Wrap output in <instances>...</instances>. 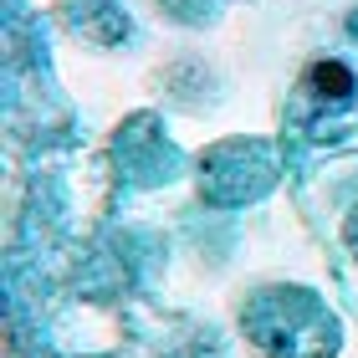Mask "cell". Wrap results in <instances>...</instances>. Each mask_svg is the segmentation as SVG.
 Wrapping results in <instances>:
<instances>
[]
</instances>
